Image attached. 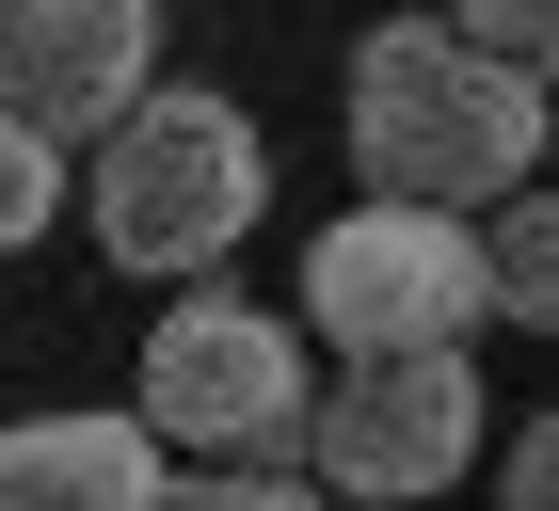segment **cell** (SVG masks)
Instances as JSON below:
<instances>
[{
	"label": "cell",
	"mask_w": 559,
	"mask_h": 511,
	"mask_svg": "<svg viewBox=\"0 0 559 511\" xmlns=\"http://www.w3.org/2000/svg\"><path fill=\"white\" fill-rule=\"evenodd\" d=\"M0 511H160V431L129 416H16L0 431Z\"/></svg>",
	"instance_id": "cell-7"
},
{
	"label": "cell",
	"mask_w": 559,
	"mask_h": 511,
	"mask_svg": "<svg viewBox=\"0 0 559 511\" xmlns=\"http://www.w3.org/2000/svg\"><path fill=\"white\" fill-rule=\"evenodd\" d=\"M320 496H368V511H416L479 464V368L464 352H368L352 383H320V431H304Z\"/></svg>",
	"instance_id": "cell-5"
},
{
	"label": "cell",
	"mask_w": 559,
	"mask_h": 511,
	"mask_svg": "<svg viewBox=\"0 0 559 511\" xmlns=\"http://www.w3.org/2000/svg\"><path fill=\"white\" fill-rule=\"evenodd\" d=\"M527 161H559V96L464 33V16H384L352 48V176L400 209H512Z\"/></svg>",
	"instance_id": "cell-1"
},
{
	"label": "cell",
	"mask_w": 559,
	"mask_h": 511,
	"mask_svg": "<svg viewBox=\"0 0 559 511\" xmlns=\"http://www.w3.org/2000/svg\"><path fill=\"white\" fill-rule=\"evenodd\" d=\"M257 209H272V144H257V112H240V96L160 81V96H129V112L96 128L81 224H96V255H112V272H144V288L224 272V255L257 240Z\"/></svg>",
	"instance_id": "cell-2"
},
{
	"label": "cell",
	"mask_w": 559,
	"mask_h": 511,
	"mask_svg": "<svg viewBox=\"0 0 559 511\" xmlns=\"http://www.w3.org/2000/svg\"><path fill=\"white\" fill-rule=\"evenodd\" d=\"M448 16H464V33L496 48V64H527V81L559 96V0H448Z\"/></svg>",
	"instance_id": "cell-11"
},
{
	"label": "cell",
	"mask_w": 559,
	"mask_h": 511,
	"mask_svg": "<svg viewBox=\"0 0 559 511\" xmlns=\"http://www.w3.org/2000/svg\"><path fill=\"white\" fill-rule=\"evenodd\" d=\"M129 96H160V0H0V112L112 128Z\"/></svg>",
	"instance_id": "cell-6"
},
{
	"label": "cell",
	"mask_w": 559,
	"mask_h": 511,
	"mask_svg": "<svg viewBox=\"0 0 559 511\" xmlns=\"http://www.w3.org/2000/svg\"><path fill=\"white\" fill-rule=\"evenodd\" d=\"M479 320H496L479 209H400V192H368L352 224L304 240V336H336L352 368H368V352H464Z\"/></svg>",
	"instance_id": "cell-3"
},
{
	"label": "cell",
	"mask_w": 559,
	"mask_h": 511,
	"mask_svg": "<svg viewBox=\"0 0 559 511\" xmlns=\"http://www.w3.org/2000/svg\"><path fill=\"white\" fill-rule=\"evenodd\" d=\"M48 224H64V128L0 112V255H33Z\"/></svg>",
	"instance_id": "cell-9"
},
{
	"label": "cell",
	"mask_w": 559,
	"mask_h": 511,
	"mask_svg": "<svg viewBox=\"0 0 559 511\" xmlns=\"http://www.w3.org/2000/svg\"><path fill=\"white\" fill-rule=\"evenodd\" d=\"M144 431H160V448H192V464H288L304 431H320L304 320L192 288L160 336H144Z\"/></svg>",
	"instance_id": "cell-4"
},
{
	"label": "cell",
	"mask_w": 559,
	"mask_h": 511,
	"mask_svg": "<svg viewBox=\"0 0 559 511\" xmlns=\"http://www.w3.org/2000/svg\"><path fill=\"white\" fill-rule=\"evenodd\" d=\"M496 511H559V400L512 431V464H496Z\"/></svg>",
	"instance_id": "cell-12"
},
{
	"label": "cell",
	"mask_w": 559,
	"mask_h": 511,
	"mask_svg": "<svg viewBox=\"0 0 559 511\" xmlns=\"http://www.w3.org/2000/svg\"><path fill=\"white\" fill-rule=\"evenodd\" d=\"M479 255H496V320L559 336V192H512V209H479Z\"/></svg>",
	"instance_id": "cell-8"
},
{
	"label": "cell",
	"mask_w": 559,
	"mask_h": 511,
	"mask_svg": "<svg viewBox=\"0 0 559 511\" xmlns=\"http://www.w3.org/2000/svg\"><path fill=\"white\" fill-rule=\"evenodd\" d=\"M160 511H320V464H209V479H160Z\"/></svg>",
	"instance_id": "cell-10"
}]
</instances>
